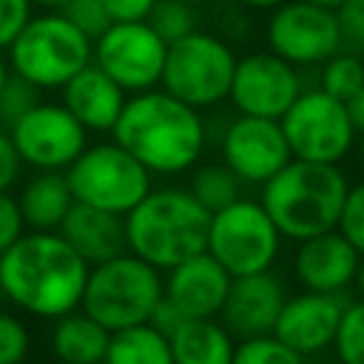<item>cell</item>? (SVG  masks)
Segmentation results:
<instances>
[{
	"label": "cell",
	"mask_w": 364,
	"mask_h": 364,
	"mask_svg": "<svg viewBox=\"0 0 364 364\" xmlns=\"http://www.w3.org/2000/svg\"><path fill=\"white\" fill-rule=\"evenodd\" d=\"M26 233V222L17 205V196L9 191H0V256Z\"/></svg>",
	"instance_id": "obj_36"
},
{
	"label": "cell",
	"mask_w": 364,
	"mask_h": 364,
	"mask_svg": "<svg viewBox=\"0 0 364 364\" xmlns=\"http://www.w3.org/2000/svg\"><path fill=\"white\" fill-rule=\"evenodd\" d=\"M148 23L165 43H173L196 31V6L185 0H156L148 14Z\"/></svg>",
	"instance_id": "obj_29"
},
{
	"label": "cell",
	"mask_w": 364,
	"mask_h": 364,
	"mask_svg": "<svg viewBox=\"0 0 364 364\" xmlns=\"http://www.w3.org/2000/svg\"><path fill=\"white\" fill-rule=\"evenodd\" d=\"M307 3H316V6H324V9H333V11H336L344 0H307Z\"/></svg>",
	"instance_id": "obj_45"
},
{
	"label": "cell",
	"mask_w": 364,
	"mask_h": 364,
	"mask_svg": "<svg viewBox=\"0 0 364 364\" xmlns=\"http://www.w3.org/2000/svg\"><path fill=\"white\" fill-rule=\"evenodd\" d=\"M242 6H247V9H276L279 3H284V0H239Z\"/></svg>",
	"instance_id": "obj_42"
},
{
	"label": "cell",
	"mask_w": 364,
	"mask_h": 364,
	"mask_svg": "<svg viewBox=\"0 0 364 364\" xmlns=\"http://www.w3.org/2000/svg\"><path fill=\"white\" fill-rule=\"evenodd\" d=\"M185 3H193V6H202V3H208V0H185Z\"/></svg>",
	"instance_id": "obj_48"
},
{
	"label": "cell",
	"mask_w": 364,
	"mask_h": 364,
	"mask_svg": "<svg viewBox=\"0 0 364 364\" xmlns=\"http://www.w3.org/2000/svg\"><path fill=\"white\" fill-rule=\"evenodd\" d=\"M358 151H361V162H364V134H361V145H358Z\"/></svg>",
	"instance_id": "obj_47"
},
{
	"label": "cell",
	"mask_w": 364,
	"mask_h": 364,
	"mask_svg": "<svg viewBox=\"0 0 364 364\" xmlns=\"http://www.w3.org/2000/svg\"><path fill=\"white\" fill-rule=\"evenodd\" d=\"M162 301V270L125 250L88 267L80 307L105 330L148 321Z\"/></svg>",
	"instance_id": "obj_6"
},
{
	"label": "cell",
	"mask_w": 364,
	"mask_h": 364,
	"mask_svg": "<svg viewBox=\"0 0 364 364\" xmlns=\"http://www.w3.org/2000/svg\"><path fill=\"white\" fill-rule=\"evenodd\" d=\"M23 159L14 151V142L6 128H0V191H9L20 176Z\"/></svg>",
	"instance_id": "obj_38"
},
{
	"label": "cell",
	"mask_w": 364,
	"mask_h": 364,
	"mask_svg": "<svg viewBox=\"0 0 364 364\" xmlns=\"http://www.w3.org/2000/svg\"><path fill=\"white\" fill-rule=\"evenodd\" d=\"M105 361L111 364H173L168 336L151 321L111 330Z\"/></svg>",
	"instance_id": "obj_25"
},
{
	"label": "cell",
	"mask_w": 364,
	"mask_h": 364,
	"mask_svg": "<svg viewBox=\"0 0 364 364\" xmlns=\"http://www.w3.org/2000/svg\"><path fill=\"white\" fill-rule=\"evenodd\" d=\"M6 51L14 74L26 77L40 91H48L63 88L94 60V40L63 11H46L28 17Z\"/></svg>",
	"instance_id": "obj_5"
},
{
	"label": "cell",
	"mask_w": 364,
	"mask_h": 364,
	"mask_svg": "<svg viewBox=\"0 0 364 364\" xmlns=\"http://www.w3.org/2000/svg\"><path fill=\"white\" fill-rule=\"evenodd\" d=\"M341 313H344V301L338 299V293L304 290L293 299H284L273 333L301 358L316 355L333 347Z\"/></svg>",
	"instance_id": "obj_16"
},
{
	"label": "cell",
	"mask_w": 364,
	"mask_h": 364,
	"mask_svg": "<svg viewBox=\"0 0 364 364\" xmlns=\"http://www.w3.org/2000/svg\"><path fill=\"white\" fill-rule=\"evenodd\" d=\"M333 350L344 364H364V299L344 304Z\"/></svg>",
	"instance_id": "obj_30"
},
{
	"label": "cell",
	"mask_w": 364,
	"mask_h": 364,
	"mask_svg": "<svg viewBox=\"0 0 364 364\" xmlns=\"http://www.w3.org/2000/svg\"><path fill=\"white\" fill-rule=\"evenodd\" d=\"M230 279L233 276L208 250H202L165 270L162 296L188 318H213L225 304Z\"/></svg>",
	"instance_id": "obj_17"
},
{
	"label": "cell",
	"mask_w": 364,
	"mask_h": 364,
	"mask_svg": "<svg viewBox=\"0 0 364 364\" xmlns=\"http://www.w3.org/2000/svg\"><path fill=\"white\" fill-rule=\"evenodd\" d=\"M168 43L148 20H114L94 40V63L125 91H148L162 80Z\"/></svg>",
	"instance_id": "obj_11"
},
{
	"label": "cell",
	"mask_w": 364,
	"mask_h": 364,
	"mask_svg": "<svg viewBox=\"0 0 364 364\" xmlns=\"http://www.w3.org/2000/svg\"><path fill=\"white\" fill-rule=\"evenodd\" d=\"M31 17V0H0V48H6Z\"/></svg>",
	"instance_id": "obj_37"
},
{
	"label": "cell",
	"mask_w": 364,
	"mask_h": 364,
	"mask_svg": "<svg viewBox=\"0 0 364 364\" xmlns=\"http://www.w3.org/2000/svg\"><path fill=\"white\" fill-rule=\"evenodd\" d=\"M63 105L85 125V131L105 134L117 125L122 105H125V91L91 60L82 71H77L63 88Z\"/></svg>",
	"instance_id": "obj_20"
},
{
	"label": "cell",
	"mask_w": 364,
	"mask_h": 364,
	"mask_svg": "<svg viewBox=\"0 0 364 364\" xmlns=\"http://www.w3.org/2000/svg\"><path fill=\"white\" fill-rule=\"evenodd\" d=\"M6 301V290H3V279H0V304Z\"/></svg>",
	"instance_id": "obj_46"
},
{
	"label": "cell",
	"mask_w": 364,
	"mask_h": 364,
	"mask_svg": "<svg viewBox=\"0 0 364 364\" xmlns=\"http://www.w3.org/2000/svg\"><path fill=\"white\" fill-rule=\"evenodd\" d=\"M284 299H287L284 284L270 270L233 276L225 304L219 310V321L228 327V333L236 341L259 333H273Z\"/></svg>",
	"instance_id": "obj_18"
},
{
	"label": "cell",
	"mask_w": 364,
	"mask_h": 364,
	"mask_svg": "<svg viewBox=\"0 0 364 364\" xmlns=\"http://www.w3.org/2000/svg\"><path fill=\"white\" fill-rule=\"evenodd\" d=\"M156 0H105L111 20H148Z\"/></svg>",
	"instance_id": "obj_39"
},
{
	"label": "cell",
	"mask_w": 364,
	"mask_h": 364,
	"mask_svg": "<svg viewBox=\"0 0 364 364\" xmlns=\"http://www.w3.org/2000/svg\"><path fill=\"white\" fill-rule=\"evenodd\" d=\"M80 31H85L91 40H97L114 20L105 9V0H68L63 9H60Z\"/></svg>",
	"instance_id": "obj_32"
},
{
	"label": "cell",
	"mask_w": 364,
	"mask_h": 364,
	"mask_svg": "<svg viewBox=\"0 0 364 364\" xmlns=\"http://www.w3.org/2000/svg\"><path fill=\"white\" fill-rule=\"evenodd\" d=\"M282 247V233L256 199H233L210 213L208 253L230 273L247 276L270 270Z\"/></svg>",
	"instance_id": "obj_9"
},
{
	"label": "cell",
	"mask_w": 364,
	"mask_h": 364,
	"mask_svg": "<svg viewBox=\"0 0 364 364\" xmlns=\"http://www.w3.org/2000/svg\"><path fill=\"white\" fill-rule=\"evenodd\" d=\"M236 60L239 57L222 37L196 28L168 43L159 88L199 111L213 108L230 94Z\"/></svg>",
	"instance_id": "obj_7"
},
{
	"label": "cell",
	"mask_w": 364,
	"mask_h": 364,
	"mask_svg": "<svg viewBox=\"0 0 364 364\" xmlns=\"http://www.w3.org/2000/svg\"><path fill=\"white\" fill-rule=\"evenodd\" d=\"M301 94V80L293 63L276 51H253L236 60L228 100L239 114L279 119Z\"/></svg>",
	"instance_id": "obj_14"
},
{
	"label": "cell",
	"mask_w": 364,
	"mask_h": 364,
	"mask_svg": "<svg viewBox=\"0 0 364 364\" xmlns=\"http://www.w3.org/2000/svg\"><path fill=\"white\" fill-rule=\"evenodd\" d=\"M290 154L310 162H341L355 145V125L347 105L324 88L301 91L279 117Z\"/></svg>",
	"instance_id": "obj_10"
},
{
	"label": "cell",
	"mask_w": 364,
	"mask_h": 364,
	"mask_svg": "<svg viewBox=\"0 0 364 364\" xmlns=\"http://www.w3.org/2000/svg\"><path fill=\"white\" fill-rule=\"evenodd\" d=\"M65 3H68V0H31V6H37V9H46V11H60Z\"/></svg>",
	"instance_id": "obj_41"
},
{
	"label": "cell",
	"mask_w": 364,
	"mask_h": 364,
	"mask_svg": "<svg viewBox=\"0 0 364 364\" xmlns=\"http://www.w3.org/2000/svg\"><path fill=\"white\" fill-rule=\"evenodd\" d=\"M242 179L225 165V162H208L199 165L191 176V193L213 213L225 205H230L233 199L242 196Z\"/></svg>",
	"instance_id": "obj_26"
},
{
	"label": "cell",
	"mask_w": 364,
	"mask_h": 364,
	"mask_svg": "<svg viewBox=\"0 0 364 364\" xmlns=\"http://www.w3.org/2000/svg\"><path fill=\"white\" fill-rule=\"evenodd\" d=\"M353 284H355V290H358V299H364V256H361V262H358V270H355Z\"/></svg>",
	"instance_id": "obj_43"
},
{
	"label": "cell",
	"mask_w": 364,
	"mask_h": 364,
	"mask_svg": "<svg viewBox=\"0 0 364 364\" xmlns=\"http://www.w3.org/2000/svg\"><path fill=\"white\" fill-rule=\"evenodd\" d=\"M336 23L341 34V48L364 54V0H344L336 9Z\"/></svg>",
	"instance_id": "obj_35"
},
{
	"label": "cell",
	"mask_w": 364,
	"mask_h": 364,
	"mask_svg": "<svg viewBox=\"0 0 364 364\" xmlns=\"http://www.w3.org/2000/svg\"><path fill=\"white\" fill-rule=\"evenodd\" d=\"M151 176L154 173L117 139L85 145L82 154L65 168L74 202L105 208L122 216L151 191Z\"/></svg>",
	"instance_id": "obj_8"
},
{
	"label": "cell",
	"mask_w": 364,
	"mask_h": 364,
	"mask_svg": "<svg viewBox=\"0 0 364 364\" xmlns=\"http://www.w3.org/2000/svg\"><path fill=\"white\" fill-rule=\"evenodd\" d=\"M111 134L151 173L159 176L191 171L208 145V128L199 108L182 102L165 88L131 94Z\"/></svg>",
	"instance_id": "obj_2"
},
{
	"label": "cell",
	"mask_w": 364,
	"mask_h": 364,
	"mask_svg": "<svg viewBox=\"0 0 364 364\" xmlns=\"http://www.w3.org/2000/svg\"><path fill=\"white\" fill-rule=\"evenodd\" d=\"M17 205L28 230H57L74 205L65 171H37L28 176L17 193Z\"/></svg>",
	"instance_id": "obj_23"
},
{
	"label": "cell",
	"mask_w": 364,
	"mask_h": 364,
	"mask_svg": "<svg viewBox=\"0 0 364 364\" xmlns=\"http://www.w3.org/2000/svg\"><path fill=\"white\" fill-rule=\"evenodd\" d=\"M171 355L173 364H228L233 361L236 338L228 333L222 321L213 318H182L171 336Z\"/></svg>",
	"instance_id": "obj_22"
},
{
	"label": "cell",
	"mask_w": 364,
	"mask_h": 364,
	"mask_svg": "<svg viewBox=\"0 0 364 364\" xmlns=\"http://www.w3.org/2000/svg\"><path fill=\"white\" fill-rule=\"evenodd\" d=\"M57 230L88 264L105 262L128 250L125 216L105 208L85 205V202H74Z\"/></svg>",
	"instance_id": "obj_21"
},
{
	"label": "cell",
	"mask_w": 364,
	"mask_h": 364,
	"mask_svg": "<svg viewBox=\"0 0 364 364\" xmlns=\"http://www.w3.org/2000/svg\"><path fill=\"white\" fill-rule=\"evenodd\" d=\"M28 347H31V336L26 330V324L0 310V364H17L28 355Z\"/></svg>",
	"instance_id": "obj_34"
},
{
	"label": "cell",
	"mask_w": 364,
	"mask_h": 364,
	"mask_svg": "<svg viewBox=\"0 0 364 364\" xmlns=\"http://www.w3.org/2000/svg\"><path fill=\"white\" fill-rule=\"evenodd\" d=\"M88 267L60 230H26L0 256L6 301L37 318H60L80 307Z\"/></svg>",
	"instance_id": "obj_1"
},
{
	"label": "cell",
	"mask_w": 364,
	"mask_h": 364,
	"mask_svg": "<svg viewBox=\"0 0 364 364\" xmlns=\"http://www.w3.org/2000/svg\"><path fill=\"white\" fill-rule=\"evenodd\" d=\"M336 228L364 256V182H355V185L347 188V196H344L341 216H338V225Z\"/></svg>",
	"instance_id": "obj_33"
},
{
	"label": "cell",
	"mask_w": 364,
	"mask_h": 364,
	"mask_svg": "<svg viewBox=\"0 0 364 364\" xmlns=\"http://www.w3.org/2000/svg\"><path fill=\"white\" fill-rule=\"evenodd\" d=\"M347 176L336 162L290 159L262 185V205L279 228L282 239L301 242L333 230L347 196Z\"/></svg>",
	"instance_id": "obj_4"
},
{
	"label": "cell",
	"mask_w": 364,
	"mask_h": 364,
	"mask_svg": "<svg viewBox=\"0 0 364 364\" xmlns=\"http://www.w3.org/2000/svg\"><path fill=\"white\" fill-rule=\"evenodd\" d=\"M347 105V114H350V119H353V125H355V131L358 134H364V85L344 102Z\"/></svg>",
	"instance_id": "obj_40"
},
{
	"label": "cell",
	"mask_w": 364,
	"mask_h": 364,
	"mask_svg": "<svg viewBox=\"0 0 364 364\" xmlns=\"http://www.w3.org/2000/svg\"><path fill=\"white\" fill-rule=\"evenodd\" d=\"M54 321L57 324L51 330V353L60 361H68V364L105 361L111 330H105L82 307H77V310H71V313H65Z\"/></svg>",
	"instance_id": "obj_24"
},
{
	"label": "cell",
	"mask_w": 364,
	"mask_h": 364,
	"mask_svg": "<svg viewBox=\"0 0 364 364\" xmlns=\"http://www.w3.org/2000/svg\"><path fill=\"white\" fill-rule=\"evenodd\" d=\"M233 361L236 364H296L301 361V355L293 353L282 338H276V333H259L236 341Z\"/></svg>",
	"instance_id": "obj_28"
},
{
	"label": "cell",
	"mask_w": 364,
	"mask_h": 364,
	"mask_svg": "<svg viewBox=\"0 0 364 364\" xmlns=\"http://www.w3.org/2000/svg\"><path fill=\"white\" fill-rule=\"evenodd\" d=\"M9 74H11V65H9V57H6L3 48H0V91H3L6 80H9Z\"/></svg>",
	"instance_id": "obj_44"
},
{
	"label": "cell",
	"mask_w": 364,
	"mask_h": 364,
	"mask_svg": "<svg viewBox=\"0 0 364 364\" xmlns=\"http://www.w3.org/2000/svg\"><path fill=\"white\" fill-rule=\"evenodd\" d=\"M40 102V88L34 82H28L20 74H9L3 91H0V128H11L28 108H34Z\"/></svg>",
	"instance_id": "obj_31"
},
{
	"label": "cell",
	"mask_w": 364,
	"mask_h": 364,
	"mask_svg": "<svg viewBox=\"0 0 364 364\" xmlns=\"http://www.w3.org/2000/svg\"><path fill=\"white\" fill-rule=\"evenodd\" d=\"M364 85V60L355 51H336L321 63V85L336 100L347 102Z\"/></svg>",
	"instance_id": "obj_27"
},
{
	"label": "cell",
	"mask_w": 364,
	"mask_h": 364,
	"mask_svg": "<svg viewBox=\"0 0 364 364\" xmlns=\"http://www.w3.org/2000/svg\"><path fill=\"white\" fill-rule=\"evenodd\" d=\"M290 159L279 119L239 114L222 134V162L247 185H264Z\"/></svg>",
	"instance_id": "obj_15"
},
{
	"label": "cell",
	"mask_w": 364,
	"mask_h": 364,
	"mask_svg": "<svg viewBox=\"0 0 364 364\" xmlns=\"http://www.w3.org/2000/svg\"><path fill=\"white\" fill-rule=\"evenodd\" d=\"M361 253L338 230H324L299 242L293 256V273L304 290L316 293H341L353 284Z\"/></svg>",
	"instance_id": "obj_19"
},
{
	"label": "cell",
	"mask_w": 364,
	"mask_h": 364,
	"mask_svg": "<svg viewBox=\"0 0 364 364\" xmlns=\"http://www.w3.org/2000/svg\"><path fill=\"white\" fill-rule=\"evenodd\" d=\"M270 11L273 14L264 28L267 46L287 63L318 65L341 51V34L333 9L307 0H284Z\"/></svg>",
	"instance_id": "obj_13"
},
{
	"label": "cell",
	"mask_w": 364,
	"mask_h": 364,
	"mask_svg": "<svg viewBox=\"0 0 364 364\" xmlns=\"http://www.w3.org/2000/svg\"><path fill=\"white\" fill-rule=\"evenodd\" d=\"M208 230L210 210L191 188H151L125 213L128 250L159 270L208 250Z\"/></svg>",
	"instance_id": "obj_3"
},
{
	"label": "cell",
	"mask_w": 364,
	"mask_h": 364,
	"mask_svg": "<svg viewBox=\"0 0 364 364\" xmlns=\"http://www.w3.org/2000/svg\"><path fill=\"white\" fill-rule=\"evenodd\" d=\"M9 136L23 165L34 171H65L88 145L85 125L63 102L43 100L9 128Z\"/></svg>",
	"instance_id": "obj_12"
}]
</instances>
